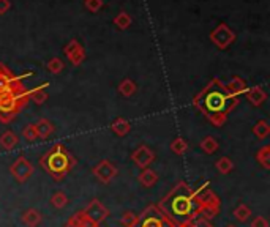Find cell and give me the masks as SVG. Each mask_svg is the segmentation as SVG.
<instances>
[{"instance_id": "1", "label": "cell", "mask_w": 270, "mask_h": 227, "mask_svg": "<svg viewBox=\"0 0 270 227\" xmlns=\"http://www.w3.org/2000/svg\"><path fill=\"white\" fill-rule=\"evenodd\" d=\"M239 104V98L226 89V84L213 78L206 87L193 98V106L213 125L223 126L227 120V114Z\"/></svg>"}, {"instance_id": "2", "label": "cell", "mask_w": 270, "mask_h": 227, "mask_svg": "<svg viewBox=\"0 0 270 227\" xmlns=\"http://www.w3.org/2000/svg\"><path fill=\"white\" fill-rule=\"evenodd\" d=\"M164 215L176 225L190 222L201 216L197 201L194 197V190L187 181H179L161 201L156 204Z\"/></svg>"}, {"instance_id": "3", "label": "cell", "mask_w": 270, "mask_h": 227, "mask_svg": "<svg viewBox=\"0 0 270 227\" xmlns=\"http://www.w3.org/2000/svg\"><path fill=\"white\" fill-rule=\"evenodd\" d=\"M40 166L52 177L54 181H63V178L75 169L76 158L62 144L52 145L45 155L40 156Z\"/></svg>"}, {"instance_id": "4", "label": "cell", "mask_w": 270, "mask_h": 227, "mask_svg": "<svg viewBox=\"0 0 270 227\" xmlns=\"http://www.w3.org/2000/svg\"><path fill=\"white\" fill-rule=\"evenodd\" d=\"M22 81L24 79L14 84L10 90L0 93V122L2 123H10L30 101L28 90Z\"/></svg>"}, {"instance_id": "5", "label": "cell", "mask_w": 270, "mask_h": 227, "mask_svg": "<svg viewBox=\"0 0 270 227\" xmlns=\"http://www.w3.org/2000/svg\"><path fill=\"white\" fill-rule=\"evenodd\" d=\"M194 197L197 201L199 210H201V218L213 219L220 213L221 201H220V197L210 190V181L203 183L197 190H194Z\"/></svg>"}, {"instance_id": "6", "label": "cell", "mask_w": 270, "mask_h": 227, "mask_svg": "<svg viewBox=\"0 0 270 227\" xmlns=\"http://www.w3.org/2000/svg\"><path fill=\"white\" fill-rule=\"evenodd\" d=\"M134 227H177V225L158 207L152 204L146 207L144 211L138 216V222Z\"/></svg>"}, {"instance_id": "7", "label": "cell", "mask_w": 270, "mask_h": 227, "mask_svg": "<svg viewBox=\"0 0 270 227\" xmlns=\"http://www.w3.org/2000/svg\"><path fill=\"white\" fill-rule=\"evenodd\" d=\"M33 172H35V167L25 156H19V158L14 160V163L10 166V174L18 183H25L33 175Z\"/></svg>"}, {"instance_id": "8", "label": "cell", "mask_w": 270, "mask_h": 227, "mask_svg": "<svg viewBox=\"0 0 270 227\" xmlns=\"http://www.w3.org/2000/svg\"><path fill=\"white\" fill-rule=\"evenodd\" d=\"M92 174L98 178V181H102V183L108 184V183H111L114 178L117 177L119 169H117V166L114 164L112 161H109V160H102L96 166L92 167Z\"/></svg>"}, {"instance_id": "9", "label": "cell", "mask_w": 270, "mask_h": 227, "mask_svg": "<svg viewBox=\"0 0 270 227\" xmlns=\"http://www.w3.org/2000/svg\"><path fill=\"white\" fill-rule=\"evenodd\" d=\"M82 213L87 218H90L92 221H95L96 224H102L111 215L109 208L105 207L103 202H99V199H92V201L87 204V207L82 210Z\"/></svg>"}, {"instance_id": "10", "label": "cell", "mask_w": 270, "mask_h": 227, "mask_svg": "<svg viewBox=\"0 0 270 227\" xmlns=\"http://www.w3.org/2000/svg\"><path fill=\"white\" fill-rule=\"evenodd\" d=\"M210 40L213 41V45L218 46L220 49H226L231 43H234L235 35L226 24H220L215 30L210 33Z\"/></svg>"}, {"instance_id": "11", "label": "cell", "mask_w": 270, "mask_h": 227, "mask_svg": "<svg viewBox=\"0 0 270 227\" xmlns=\"http://www.w3.org/2000/svg\"><path fill=\"white\" fill-rule=\"evenodd\" d=\"M131 160L139 169H146L155 161V152L147 145H139L131 153Z\"/></svg>"}, {"instance_id": "12", "label": "cell", "mask_w": 270, "mask_h": 227, "mask_svg": "<svg viewBox=\"0 0 270 227\" xmlns=\"http://www.w3.org/2000/svg\"><path fill=\"white\" fill-rule=\"evenodd\" d=\"M27 76H32V73H25L22 76H14L8 66H5L4 63H0V93L10 90L14 84L19 82L21 79H25Z\"/></svg>"}, {"instance_id": "13", "label": "cell", "mask_w": 270, "mask_h": 227, "mask_svg": "<svg viewBox=\"0 0 270 227\" xmlns=\"http://www.w3.org/2000/svg\"><path fill=\"white\" fill-rule=\"evenodd\" d=\"M21 221L25 227H38L43 222V215L37 208H28L22 213Z\"/></svg>"}, {"instance_id": "14", "label": "cell", "mask_w": 270, "mask_h": 227, "mask_svg": "<svg viewBox=\"0 0 270 227\" xmlns=\"http://www.w3.org/2000/svg\"><path fill=\"white\" fill-rule=\"evenodd\" d=\"M138 181L142 188H152L153 184L158 181V174H156L153 169H149V167L141 169V172L138 175Z\"/></svg>"}, {"instance_id": "15", "label": "cell", "mask_w": 270, "mask_h": 227, "mask_svg": "<svg viewBox=\"0 0 270 227\" xmlns=\"http://www.w3.org/2000/svg\"><path fill=\"white\" fill-rule=\"evenodd\" d=\"M245 95H247L248 101H250L253 106H256V107L261 106V104L265 101V99H267V93L262 90V87H258V85H256V87H253V89H248Z\"/></svg>"}, {"instance_id": "16", "label": "cell", "mask_w": 270, "mask_h": 227, "mask_svg": "<svg viewBox=\"0 0 270 227\" xmlns=\"http://www.w3.org/2000/svg\"><path fill=\"white\" fill-rule=\"evenodd\" d=\"M35 130H37V134H38V139H48L54 130L55 126L52 122H49L48 119H40L37 123H35Z\"/></svg>"}, {"instance_id": "17", "label": "cell", "mask_w": 270, "mask_h": 227, "mask_svg": "<svg viewBox=\"0 0 270 227\" xmlns=\"http://www.w3.org/2000/svg\"><path fill=\"white\" fill-rule=\"evenodd\" d=\"M111 130H112V133L116 134V136L123 137V136H126L128 133H130V130H131V123L128 122L126 119H123V117H119V119H116V120L112 122Z\"/></svg>"}, {"instance_id": "18", "label": "cell", "mask_w": 270, "mask_h": 227, "mask_svg": "<svg viewBox=\"0 0 270 227\" xmlns=\"http://www.w3.org/2000/svg\"><path fill=\"white\" fill-rule=\"evenodd\" d=\"M226 89L229 90L234 96H237L239 98V95H242V93H247V90H248V85H247V82L242 79V78H239V76H235L234 79H231L229 82L226 84Z\"/></svg>"}, {"instance_id": "19", "label": "cell", "mask_w": 270, "mask_h": 227, "mask_svg": "<svg viewBox=\"0 0 270 227\" xmlns=\"http://www.w3.org/2000/svg\"><path fill=\"white\" fill-rule=\"evenodd\" d=\"M49 87V84H43V85H38V87L28 90V99H32L35 104H43L48 99V93L45 92V89Z\"/></svg>"}, {"instance_id": "20", "label": "cell", "mask_w": 270, "mask_h": 227, "mask_svg": "<svg viewBox=\"0 0 270 227\" xmlns=\"http://www.w3.org/2000/svg\"><path fill=\"white\" fill-rule=\"evenodd\" d=\"M18 142H19V137L13 131H5L2 136H0V147H2L4 150H13L18 145Z\"/></svg>"}, {"instance_id": "21", "label": "cell", "mask_w": 270, "mask_h": 227, "mask_svg": "<svg viewBox=\"0 0 270 227\" xmlns=\"http://www.w3.org/2000/svg\"><path fill=\"white\" fill-rule=\"evenodd\" d=\"M199 147H201V150L204 153L212 155V153H215L218 150L220 144H218V140L213 137V136H207V137H204L201 142H199Z\"/></svg>"}, {"instance_id": "22", "label": "cell", "mask_w": 270, "mask_h": 227, "mask_svg": "<svg viewBox=\"0 0 270 227\" xmlns=\"http://www.w3.org/2000/svg\"><path fill=\"white\" fill-rule=\"evenodd\" d=\"M215 169L223 175H229L234 170V163H232V160L227 158V156H221L220 160L215 161Z\"/></svg>"}, {"instance_id": "23", "label": "cell", "mask_w": 270, "mask_h": 227, "mask_svg": "<svg viewBox=\"0 0 270 227\" xmlns=\"http://www.w3.org/2000/svg\"><path fill=\"white\" fill-rule=\"evenodd\" d=\"M253 134L258 137L259 140L265 139L270 134V125H268V122L267 120H259L258 123L253 126Z\"/></svg>"}, {"instance_id": "24", "label": "cell", "mask_w": 270, "mask_h": 227, "mask_svg": "<svg viewBox=\"0 0 270 227\" xmlns=\"http://www.w3.org/2000/svg\"><path fill=\"white\" fill-rule=\"evenodd\" d=\"M171 152H174L176 155H185V153H187L188 152V142L187 140H185L183 137H176L173 142H171Z\"/></svg>"}, {"instance_id": "25", "label": "cell", "mask_w": 270, "mask_h": 227, "mask_svg": "<svg viewBox=\"0 0 270 227\" xmlns=\"http://www.w3.org/2000/svg\"><path fill=\"white\" fill-rule=\"evenodd\" d=\"M256 160L258 163L264 167V169H270V145H264L258 150L256 153Z\"/></svg>"}, {"instance_id": "26", "label": "cell", "mask_w": 270, "mask_h": 227, "mask_svg": "<svg viewBox=\"0 0 270 227\" xmlns=\"http://www.w3.org/2000/svg\"><path fill=\"white\" fill-rule=\"evenodd\" d=\"M136 84H134V81H131V79H123L120 84H119V92L123 95V96H126V98H130L131 95H134L136 93Z\"/></svg>"}, {"instance_id": "27", "label": "cell", "mask_w": 270, "mask_h": 227, "mask_svg": "<svg viewBox=\"0 0 270 227\" xmlns=\"http://www.w3.org/2000/svg\"><path fill=\"white\" fill-rule=\"evenodd\" d=\"M251 216V208L245 204H240L234 208V218L239 221V222H245L248 221V218Z\"/></svg>"}, {"instance_id": "28", "label": "cell", "mask_w": 270, "mask_h": 227, "mask_svg": "<svg viewBox=\"0 0 270 227\" xmlns=\"http://www.w3.org/2000/svg\"><path fill=\"white\" fill-rule=\"evenodd\" d=\"M51 205H52L54 208H57V210L65 208V207L68 205V197H66V194L62 193V191H57L55 194H52V197H51Z\"/></svg>"}, {"instance_id": "29", "label": "cell", "mask_w": 270, "mask_h": 227, "mask_svg": "<svg viewBox=\"0 0 270 227\" xmlns=\"http://www.w3.org/2000/svg\"><path fill=\"white\" fill-rule=\"evenodd\" d=\"M84 59H85V51H84L82 46L78 48L73 54H70V55H68V60H70L71 63H73L75 66L81 65V63L84 62Z\"/></svg>"}, {"instance_id": "30", "label": "cell", "mask_w": 270, "mask_h": 227, "mask_svg": "<svg viewBox=\"0 0 270 227\" xmlns=\"http://www.w3.org/2000/svg\"><path fill=\"white\" fill-rule=\"evenodd\" d=\"M138 222V215H134L133 211H125L123 216L120 218V224L123 227H134Z\"/></svg>"}, {"instance_id": "31", "label": "cell", "mask_w": 270, "mask_h": 227, "mask_svg": "<svg viewBox=\"0 0 270 227\" xmlns=\"http://www.w3.org/2000/svg\"><path fill=\"white\" fill-rule=\"evenodd\" d=\"M63 66H65V63L59 59V57H54V59H51L49 63H48V69L51 71L52 74H59V73H62Z\"/></svg>"}, {"instance_id": "32", "label": "cell", "mask_w": 270, "mask_h": 227, "mask_svg": "<svg viewBox=\"0 0 270 227\" xmlns=\"http://www.w3.org/2000/svg\"><path fill=\"white\" fill-rule=\"evenodd\" d=\"M114 24H116L119 28H122V30H123V28H128V27H130V24H131V18L128 16V14H126L125 11H122V13L119 14V16H117L116 19H114Z\"/></svg>"}, {"instance_id": "33", "label": "cell", "mask_w": 270, "mask_h": 227, "mask_svg": "<svg viewBox=\"0 0 270 227\" xmlns=\"http://www.w3.org/2000/svg\"><path fill=\"white\" fill-rule=\"evenodd\" d=\"M75 215H76V218H78L79 227H99V224H96L95 221H92L90 218H87L82 211H78V213H75Z\"/></svg>"}, {"instance_id": "34", "label": "cell", "mask_w": 270, "mask_h": 227, "mask_svg": "<svg viewBox=\"0 0 270 227\" xmlns=\"http://www.w3.org/2000/svg\"><path fill=\"white\" fill-rule=\"evenodd\" d=\"M22 136L25 140L28 142H33L38 139V134H37V130H35V123H30V125H27L24 130H22Z\"/></svg>"}, {"instance_id": "35", "label": "cell", "mask_w": 270, "mask_h": 227, "mask_svg": "<svg viewBox=\"0 0 270 227\" xmlns=\"http://www.w3.org/2000/svg\"><path fill=\"white\" fill-rule=\"evenodd\" d=\"M190 227H213V224L210 222V219H206V218H196L193 221H190Z\"/></svg>"}, {"instance_id": "36", "label": "cell", "mask_w": 270, "mask_h": 227, "mask_svg": "<svg viewBox=\"0 0 270 227\" xmlns=\"http://www.w3.org/2000/svg\"><path fill=\"white\" fill-rule=\"evenodd\" d=\"M85 7H87V10L95 13L103 7V0H85Z\"/></svg>"}, {"instance_id": "37", "label": "cell", "mask_w": 270, "mask_h": 227, "mask_svg": "<svg viewBox=\"0 0 270 227\" xmlns=\"http://www.w3.org/2000/svg\"><path fill=\"white\" fill-rule=\"evenodd\" d=\"M250 227H268V221H267V218H264V216H256V218L251 221Z\"/></svg>"}, {"instance_id": "38", "label": "cell", "mask_w": 270, "mask_h": 227, "mask_svg": "<svg viewBox=\"0 0 270 227\" xmlns=\"http://www.w3.org/2000/svg\"><path fill=\"white\" fill-rule=\"evenodd\" d=\"M78 48H81V45H79V43L76 41V40H73V41H70L68 43V45L65 46V49H63V52H65V55L68 57L70 54H73Z\"/></svg>"}, {"instance_id": "39", "label": "cell", "mask_w": 270, "mask_h": 227, "mask_svg": "<svg viewBox=\"0 0 270 227\" xmlns=\"http://www.w3.org/2000/svg\"><path fill=\"white\" fill-rule=\"evenodd\" d=\"M11 7L10 0H0V14H4L5 11H8Z\"/></svg>"}, {"instance_id": "40", "label": "cell", "mask_w": 270, "mask_h": 227, "mask_svg": "<svg viewBox=\"0 0 270 227\" xmlns=\"http://www.w3.org/2000/svg\"><path fill=\"white\" fill-rule=\"evenodd\" d=\"M65 227H79V224H78V218H76V215H73L71 216L66 222H65Z\"/></svg>"}, {"instance_id": "41", "label": "cell", "mask_w": 270, "mask_h": 227, "mask_svg": "<svg viewBox=\"0 0 270 227\" xmlns=\"http://www.w3.org/2000/svg\"><path fill=\"white\" fill-rule=\"evenodd\" d=\"M177 227H190V222H185V224H179Z\"/></svg>"}, {"instance_id": "42", "label": "cell", "mask_w": 270, "mask_h": 227, "mask_svg": "<svg viewBox=\"0 0 270 227\" xmlns=\"http://www.w3.org/2000/svg\"><path fill=\"white\" fill-rule=\"evenodd\" d=\"M226 227H237V225H232V224H231V225H226Z\"/></svg>"}]
</instances>
